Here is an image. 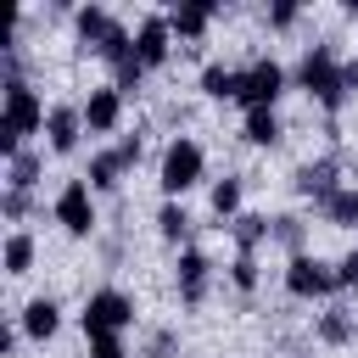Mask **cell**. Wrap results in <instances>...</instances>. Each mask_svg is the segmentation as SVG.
<instances>
[{"label":"cell","mask_w":358,"mask_h":358,"mask_svg":"<svg viewBox=\"0 0 358 358\" xmlns=\"http://www.w3.org/2000/svg\"><path fill=\"white\" fill-rule=\"evenodd\" d=\"M45 117H50V112L39 106V95H34L22 78H11V84H6V106H0V157H6V162L22 157V140L39 134Z\"/></svg>","instance_id":"obj_1"},{"label":"cell","mask_w":358,"mask_h":358,"mask_svg":"<svg viewBox=\"0 0 358 358\" xmlns=\"http://www.w3.org/2000/svg\"><path fill=\"white\" fill-rule=\"evenodd\" d=\"M296 84H302V90H308L319 106H330V112L347 101V67L336 62V50H330V45H313V50L302 56V67H296Z\"/></svg>","instance_id":"obj_2"},{"label":"cell","mask_w":358,"mask_h":358,"mask_svg":"<svg viewBox=\"0 0 358 358\" xmlns=\"http://www.w3.org/2000/svg\"><path fill=\"white\" fill-rule=\"evenodd\" d=\"M78 324H84V336L95 341V336H117V330H129L134 324V302L123 296V291H95L90 302H84V313H78Z\"/></svg>","instance_id":"obj_3"},{"label":"cell","mask_w":358,"mask_h":358,"mask_svg":"<svg viewBox=\"0 0 358 358\" xmlns=\"http://www.w3.org/2000/svg\"><path fill=\"white\" fill-rule=\"evenodd\" d=\"M280 90H285V67L280 62H252V67H241V106L246 112H274V101H280Z\"/></svg>","instance_id":"obj_4"},{"label":"cell","mask_w":358,"mask_h":358,"mask_svg":"<svg viewBox=\"0 0 358 358\" xmlns=\"http://www.w3.org/2000/svg\"><path fill=\"white\" fill-rule=\"evenodd\" d=\"M201 179V145L190 140V134H179V140H168V151H162V190L168 196H185L190 185Z\"/></svg>","instance_id":"obj_5"},{"label":"cell","mask_w":358,"mask_h":358,"mask_svg":"<svg viewBox=\"0 0 358 358\" xmlns=\"http://www.w3.org/2000/svg\"><path fill=\"white\" fill-rule=\"evenodd\" d=\"M285 291H291V296H330V291H341V280H336L330 263L296 252V257L285 263Z\"/></svg>","instance_id":"obj_6"},{"label":"cell","mask_w":358,"mask_h":358,"mask_svg":"<svg viewBox=\"0 0 358 358\" xmlns=\"http://www.w3.org/2000/svg\"><path fill=\"white\" fill-rule=\"evenodd\" d=\"M56 224H62L67 235H90V229H95V196H90L84 179H67V185H62V196H56Z\"/></svg>","instance_id":"obj_7"},{"label":"cell","mask_w":358,"mask_h":358,"mask_svg":"<svg viewBox=\"0 0 358 358\" xmlns=\"http://www.w3.org/2000/svg\"><path fill=\"white\" fill-rule=\"evenodd\" d=\"M168 50H173V28H168V17L157 11V17L140 22V34H134V56H140V67H162Z\"/></svg>","instance_id":"obj_8"},{"label":"cell","mask_w":358,"mask_h":358,"mask_svg":"<svg viewBox=\"0 0 358 358\" xmlns=\"http://www.w3.org/2000/svg\"><path fill=\"white\" fill-rule=\"evenodd\" d=\"M117 117H123V90H117V84H112V90H90V101H84V129H90V134H112Z\"/></svg>","instance_id":"obj_9"},{"label":"cell","mask_w":358,"mask_h":358,"mask_svg":"<svg viewBox=\"0 0 358 358\" xmlns=\"http://www.w3.org/2000/svg\"><path fill=\"white\" fill-rule=\"evenodd\" d=\"M45 134H50V151H73L78 145V134H84V106H50V117H45Z\"/></svg>","instance_id":"obj_10"},{"label":"cell","mask_w":358,"mask_h":358,"mask_svg":"<svg viewBox=\"0 0 358 358\" xmlns=\"http://www.w3.org/2000/svg\"><path fill=\"white\" fill-rule=\"evenodd\" d=\"M296 190H302V196H313L319 207H330V196L341 190V179H336V162H330V157H324V162H308V168L296 173Z\"/></svg>","instance_id":"obj_11"},{"label":"cell","mask_w":358,"mask_h":358,"mask_svg":"<svg viewBox=\"0 0 358 358\" xmlns=\"http://www.w3.org/2000/svg\"><path fill=\"white\" fill-rule=\"evenodd\" d=\"M207 268H213V263H207L196 246L179 252V296H185V302H201V296H207Z\"/></svg>","instance_id":"obj_12"},{"label":"cell","mask_w":358,"mask_h":358,"mask_svg":"<svg viewBox=\"0 0 358 358\" xmlns=\"http://www.w3.org/2000/svg\"><path fill=\"white\" fill-rule=\"evenodd\" d=\"M207 22H213V0H196V6H173V11H168L173 39H201Z\"/></svg>","instance_id":"obj_13"},{"label":"cell","mask_w":358,"mask_h":358,"mask_svg":"<svg viewBox=\"0 0 358 358\" xmlns=\"http://www.w3.org/2000/svg\"><path fill=\"white\" fill-rule=\"evenodd\" d=\"M56 324H62V308H56L50 296H34V302L22 308V336H34V341H50V336H56Z\"/></svg>","instance_id":"obj_14"},{"label":"cell","mask_w":358,"mask_h":358,"mask_svg":"<svg viewBox=\"0 0 358 358\" xmlns=\"http://www.w3.org/2000/svg\"><path fill=\"white\" fill-rule=\"evenodd\" d=\"M201 95H213V101H235V95H241V73L224 67V62H207V67H201Z\"/></svg>","instance_id":"obj_15"},{"label":"cell","mask_w":358,"mask_h":358,"mask_svg":"<svg viewBox=\"0 0 358 358\" xmlns=\"http://www.w3.org/2000/svg\"><path fill=\"white\" fill-rule=\"evenodd\" d=\"M73 22H78V39H84L90 50H101V39H106V34L117 28V22H112V17L101 11V6H78V17H73Z\"/></svg>","instance_id":"obj_16"},{"label":"cell","mask_w":358,"mask_h":358,"mask_svg":"<svg viewBox=\"0 0 358 358\" xmlns=\"http://www.w3.org/2000/svg\"><path fill=\"white\" fill-rule=\"evenodd\" d=\"M117 173H123L117 151H95V157H90V173H84V185H90V190H112V185H117Z\"/></svg>","instance_id":"obj_17"},{"label":"cell","mask_w":358,"mask_h":358,"mask_svg":"<svg viewBox=\"0 0 358 358\" xmlns=\"http://www.w3.org/2000/svg\"><path fill=\"white\" fill-rule=\"evenodd\" d=\"M34 185H39V157H34V151L11 157V162H6V190H34Z\"/></svg>","instance_id":"obj_18"},{"label":"cell","mask_w":358,"mask_h":358,"mask_svg":"<svg viewBox=\"0 0 358 358\" xmlns=\"http://www.w3.org/2000/svg\"><path fill=\"white\" fill-rule=\"evenodd\" d=\"M28 268H34V241H28L22 229H11V235H6V274L17 280V274H28Z\"/></svg>","instance_id":"obj_19"},{"label":"cell","mask_w":358,"mask_h":358,"mask_svg":"<svg viewBox=\"0 0 358 358\" xmlns=\"http://www.w3.org/2000/svg\"><path fill=\"white\" fill-rule=\"evenodd\" d=\"M229 235L241 241V252H252L257 241H268V218H257V213H241V218H229Z\"/></svg>","instance_id":"obj_20"},{"label":"cell","mask_w":358,"mask_h":358,"mask_svg":"<svg viewBox=\"0 0 358 358\" xmlns=\"http://www.w3.org/2000/svg\"><path fill=\"white\" fill-rule=\"evenodd\" d=\"M324 218H330V224H358V185H341V190L330 196Z\"/></svg>","instance_id":"obj_21"},{"label":"cell","mask_w":358,"mask_h":358,"mask_svg":"<svg viewBox=\"0 0 358 358\" xmlns=\"http://www.w3.org/2000/svg\"><path fill=\"white\" fill-rule=\"evenodd\" d=\"M246 140L252 145H274L280 140V117L274 112H246Z\"/></svg>","instance_id":"obj_22"},{"label":"cell","mask_w":358,"mask_h":358,"mask_svg":"<svg viewBox=\"0 0 358 358\" xmlns=\"http://www.w3.org/2000/svg\"><path fill=\"white\" fill-rule=\"evenodd\" d=\"M213 213L218 218H241V179H218L213 185Z\"/></svg>","instance_id":"obj_23"},{"label":"cell","mask_w":358,"mask_h":358,"mask_svg":"<svg viewBox=\"0 0 358 358\" xmlns=\"http://www.w3.org/2000/svg\"><path fill=\"white\" fill-rule=\"evenodd\" d=\"M157 229H162V241H185V235H190V213H185L179 201H168V207L157 213Z\"/></svg>","instance_id":"obj_24"},{"label":"cell","mask_w":358,"mask_h":358,"mask_svg":"<svg viewBox=\"0 0 358 358\" xmlns=\"http://www.w3.org/2000/svg\"><path fill=\"white\" fill-rule=\"evenodd\" d=\"M229 280H235L241 291H257V257H252V252H241V257L229 263Z\"/></svg>","instance_id":"obj_25"},{"label":"cell","mask_w":358,"mask_h":358,"mask_svg":"<svg viewBox=\"0 0 358 358\" xmlns=\"http://www.w3.org/2000/svg\"><path fill=\"white\" fill-rule=\"evenodd\" d=\"M319 336H324V341H347V336H352V319H347L341 308H330V313L319 319Z\"/></svg>","instance_id":"obj_26"},{"label":"cell","mask_w":358,"mask_h":358,"mask_svg":"<svg viewBox=\"0 0 358 358\" xmlns=\"http://www.w3.org/2000/svg\"><path fill=\"white\" fill-rule=\"evenodd\" d=\"M90 358H129L123 352V336H95L90 341Z\"/></svg>","instance_id":"obj_27"},{"label":"cell","mask_w":358,"mask_h":358,"mask_svg":"<svg viewBox=\"0 0 358 358\" xmlns=\"http://www.w3.org/2000/svg\"><path fill=\"white\" fill-rule=\"evenodd\" d=\"M0 213H6L11 224H17V218L28 213V190H6V196H0Z\"/></svg>","instance_id":"obj_28"},{"label":"cell","mask_w":358,"mask_h":358,"mask_svg":"<svg viewBox=\"0 0 358 358\" xmlns=\"http://www.w3.org/2000/svg\"><path fill=\"white\" fill-rule=\"evenodd\" d=\"M336 280H341V291H352V285H358V252H347V257L336 263Z\"/></svg>","instance_id":"obj_29"},{"label":"cell","mask_w":358,"mask_h":358,"mask_svg":"<svg viewBox=\"0 0 358 358\" xmlns=\"http://www.w3.org/2000/svg\"><path fill=\"white\" fill-rule=\"evenodd\" d=\"M274 235H280L285 246H296V241H302V224H296V218H274Z\"/></svg>","instance_id":"obj_30"},{"label":"cell","mask_w":358,"mask_h":358,"mask_svg":"<svg viewBox=\"0 0 358 358\" xmlns=\"http://www.w3.org/2000/svg\"><path fill=\"white\" fill-rule=\"evenodd\" d=\"M268 22H274V28H291V22H296V6H291V0H280V6L268 11Z\"/></svg>","instance_id":"obj_31"},{"label":"cell","mask_w":358,"mask_h":358,"mask_svg":"<svg viewBox=\"0 0 358 358\" xmlns=\"http://www.w3.org/2000/svg\"><path fill=\"white\" fill-rule=\"evenodd\" d=\"M117 162L134 168V162H140V140H123V145H117Z\"/></svg>","instance_id":"obj_32"},{"label":"cell","mask_w":358,"mask_h":358,"mask_svg":"<svg viewBox=\"0 0 358 358\" xmlns=\"http://www.w3.org/2000/svg\"><path fill=\"white\" fill-rule=\"evenodd\" d=\"M347 90H358V62H347Z\"/></svg>","instance_id":"obj_33"}]
</instances>
